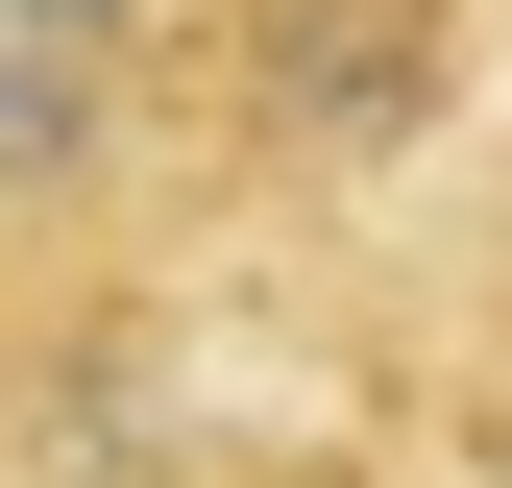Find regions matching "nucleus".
Segmentation results:
<instances>
[{"mask_svg": "<svg viewBox=\"0 0 512 488\" xmlns=\"http://www.w3.org/2000/svg\"><path fill=\"white\" fill-rule=\"evenodd\" d=\"M147 293L98 318H0V488H147Z\"/></svg>", "mask_w": 512, "mask_h": 488, "instance_id": "nucleus-2", "label": "nucleus"}, {"mask_svg": "<svg viewBox=\"0 0 512 488\" xmlns=\"http://www.w3.org/2000/svg\"><path fill=\"white\" fill-rule=\"evenodd\" d=\"M415 342L464 366V415L512 440V98H488V147L415 196Z\"/></svg>", "mask_w": 512, "mask_h": 488, "instance_id": "nucleus-3", "label": "nucleus"}, {"mask_svg": "<svg viewBox=\"0 0 512 488\" xmlns=\"http://www.w3.org/2000/svg\"><path fill=\"white\" fill-rule=\"evenodd\" d=\"M488 147V0H171V220L317 244Z\"/></svg>", "mask_w": 512, "mask_h": 488, "instance_id": "nucleus-1", "label": "nucleus"}, {"mask_svg": "<svg viewBox=\"0 0 512 488\" xmlns=\"http://www.w3.org/2000/svg\"><path fill=\"white\" fill-rule=\"evenodd\" d=\"M147 488H415V464L342 440V415H293V440H196V464H147Z\"/></svg>", "mask_w": 512, "mask_h": 488, "instance_id": "nucleus-4", "label": "nucleus"}]
</instances>
